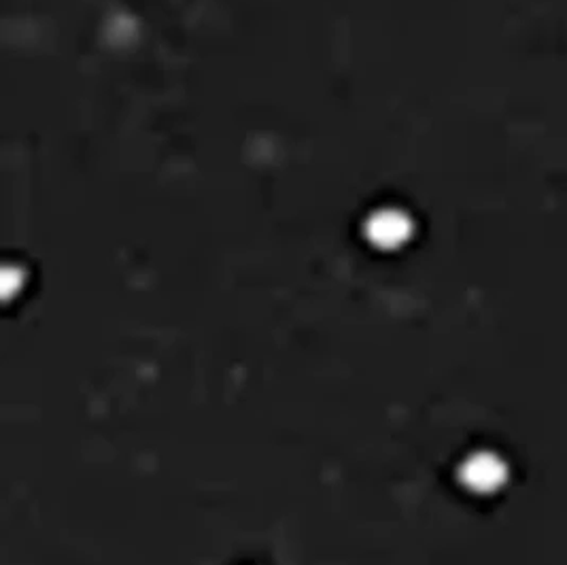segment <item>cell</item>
Returning <instances> with one entry per match:
<instances>
[{"instance_id": "2", "label": "cell", "mask_w": 567, "mask_h": 565, "mask_svg": "<svg viewBox=\"0 0 567 565\" xmlns=\"http://www.w3.org/2000/svg\"><path fill=\"white\" fill-rule=\"evenodd\" d=\"M372 241L379 247L393 249L399 247L402 243H406L408 234H410V223L404 216L397 213H383L372 221Z\"/></svg>"}, {"instance_id": "1", "label": "cell", "mask_w": 567, "mask_h": 565, "mask_svg": "<svg viewBox=\"0 0 567 565\" xmlns=\"http://www.w3.org/2000/svg\"><path fill=\"white\" fill-rule=\"evenodd\" d=\"M508 464L493 451H474L459 466L461 484L477 495L497 493L508 482Z\"/></svg>"}]
</instances>
